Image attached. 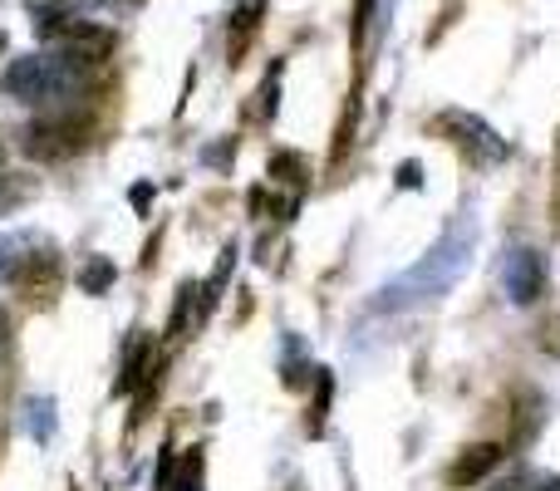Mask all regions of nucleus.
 I'll return each instance as SVG.
<instances>
[{"label":"nucleus","mask_w":560,"mask_h":491,"mask_svg":"<svg viewBox=\"0 0 560 491\" xmlns=\"http://www.w3.org/2000/svg\"><path fill=\"white\" fill-rule=\"evenodd\" d=\"M472 250H477V217H457L418 266H408L404 276L378 290L374 305L378 309H413V305H428V300H443L447 290L467 276Z\"/></svg>","instance_id":"1"},{"label":"nucleus","mask_w":560,"mask_h":491,"mask_svg":"<svg viewBox=\"0 0 560 491\" xmlns=\"http://www.w3.org/2000/svg\"><path fill=\"white\" fill-rule=\"evenodd\" d=\"M84 84H89V69L74 65V59H65L59 49L55 55L10 59L5 79H0L5 98H15V104H59V98H74Z\"/></svg>","instance_id":"2"},{"label":"nucleus","mask_w":560,"mask_h":491,"mask_svg":"<svg viewBox=\"0 0 560 491\" xmlns=\"http://www.w3.org/2000/svg\"><path fill=\"white\" fill-rule=\"evenodd\" d=\"M89 138H94V118L55 114V118H39V124L25 128V153L39 157V163H59V157L84 153Z\"/></svg>","instance_id":"3"},{"label":"nucleus","mask_w":560,"mask_h":491,"mask_svg":"<svg viewBox=\"0 0 560 491\" xmlns=\"http://www.w3.org/2000/svg\"><path fill=\"white\" fill-rule=\"evenodd\" d=\"M438 128L447 133V143H457L467 157H472L477 167H492V163H506V138L497 133L487 118H477V114H467V108H443L438 114Z\"/></svg>","instance_id":"4"},{"label":"nucleus","mask_w":560,"mask_h":491,"mask_svg":"<svg viewBox=\"0 0 560 491\" xmlns=\"http://www.w3.org/2000/svg\"><path fill=\"white\" fill-rule=\"evenodd\" d=\"M502 285H506V295H512L516 305H536V300L546 295V260H541V250H532V246L506 250Z\"/></svg>","instance_id":"5"},{"label":"nucleus","mask_w":560,"mask_h":491,"mask_svg":"<svg viewBox=\"0 0 560 491\" xmlns=\"http://www.w3.org/2000/svg\"><path fill=\"white\" fill-rule=\"evenodd\" d=\"M15 285L25 290L35 305H45V300L59 290V256L49 246L25 250V260H20V270H15Z\"/></svg>","instance_id":"6"},{"label":"nucleus","mask_w":560,"mask_h":491,"mask_svg":"<svg viewBox=\"0 0 560 491\" xmlns=\"http://www.w3.org/2000/svg\"><path fill=\"white\" fill-rule=\"evenodd\" d=\"M497 463H502V447H497V443H477V447H467V453L453 463V482H457V487L482 482V477L492 472Z\"/></svg>","instance_id":"7"},{"label":"nucleus","mask_w":560,"mask_h":491,"mask_svg":"<svg viewBox=\"0 0 560 491\" xmlns=\"http://www.w3.org/2000/svg\"><path fill=\"white\" fill-rule=\"evenodd\" d=\"M114 280H118V270H114V260H104V256H94L79 270V290H84V295H104Z\"/></svg>","instance_id":"8"},{"label":"nucleus","mask_w":560,"mask_h":491,"mask_svg":"<svg viewBox=\"0 0 560 491\" xmlns=\"http://www.w3.org/2000/svg\"><path fill=\"white\" fill-rule=\"evenodd\" d=\"M497 491H560L556 472H512L497 482Z\"/></svg>","instance_id":"9"},{"label":"nucleus","mask_w":560,"mask_h":491,"mask_svg":"<svg viewBox=\"0 0 560 491\" xmlns=\"http://www.w3.org/2000/svg\"><path fill=\"white\" fill-rule=\"evenodd\" d=\"M25 250H30V242L25 236H0V285L5 280H15V270H20V260H25Z\"/></svg>","instance_id":"10"},{"label":"nucleus","mask_w":560,"mask_h":491,"mask_svg":"<svg viewBox=\"0 0 560 491\" xmlns=\"http://www.w3.org/2000/svg\"><path fill=\"white\" fill-rule=\"evenodd\" d=\"M271 177L280 187H300V183H305V163H300V157H290V153H276L271 157Z\"/></svg>","instance_id":"11"},{"label":"nucleus","mask_w":560,"mask_h":491,"mask_svg":"<svg viewBox=\"0 0 560 491\" xmlns=\"http://www.w3.org/2000/svg\"><path fill=\"white\" fill-rule=\"evenodd\" d=\"M163 491H202V453H187L183 477H177V482H163Z\"/></svg>","instance_id":"12"},{"label":"nucleus","mask_w":560,"mask_h":491,"mask_svg":"<svg viewBox=\"0 0 560 491\" xmlns=\"http://www.w3.org/2000/svg\"><path fill=\"white\" fill-rule=\"evenodd\" d=\"M35 192V183H20V177H0V217H10L25 197Z\"/></svg>","instance_id":"13"},{"label":"nucleus","mask_w":560,"mask_h":491,"mask_svg":"<svg viewBox=\"0 0 560 491\" xmlns=\"http://www.w3.org/2000/svg\"><path fill=\"white\" fill-rule=\"evenodd\" d=\"M25 428L35 433V443H49V398H30V408H25Z\"/></svg>","instance_id":"14"},{"label":"nucleus","mask_w":560,"mask_h":491,"mask_svg":"<svg viewBox=\"0 0 560 491\" xmlns=\"http://www.w3.org/2000/svg\"><path fill=\"white\" fill-rule=\"evenodd\" d=\"M398 187H423V167L404 163V167H398Z\"/></svg>","instance_id":"15"},{"label":"nucleus","mask_w":560,"mask_h":491,"mask_svg":"<svg viewBox=\"0 0 560 491\" xmlns=\"http://www.w3.org/2000/svg\"><path fill=\"white\" fill-rule=\"evenodd\" d=\"M94 5H108V10H128V5H138V0H94Z\"/></svg>","instance_id":"16"},{"label":"nucleus","mask_w":560,"mask_h":491,"mask_svg":"<svg viewBox=\"0 0 560 491\" xmlns=\"http://www.w3.org/2000/svg\"><path fill=\"white\" fill-rule=\"evenodd\" d=\"M5 339H10V315L0 309V349H5Z\"/></svg>","instance_id":"17"},{"label":"nucleus","mask_w":560,"mask_h":491,"mask_svg":"<svg viewBox=\"0 0 560 491\" xmlns=\"http://www.w3.org/2000/svg\"><path fill=\"white\" fill-rule=\"evenodd\" d=\"M0 55H5V30H0Z\"/></svg>","instance_id":"18"},{"label":"nucleus","mask_w":560,"mask_h":491,"mask_svg":"<svg viewBox=\"0 0 560 491\" xmlns=\"http://www.w3.org/2000/svg\"><path fill=\"white\" fill-rule=\"evenodd\" d=\"M0 163H5V143H0Z\"/></svg>","instance_id":"19"}]
</instances>
